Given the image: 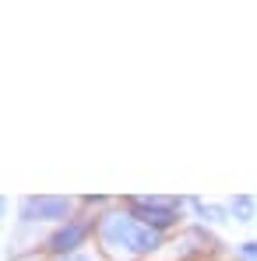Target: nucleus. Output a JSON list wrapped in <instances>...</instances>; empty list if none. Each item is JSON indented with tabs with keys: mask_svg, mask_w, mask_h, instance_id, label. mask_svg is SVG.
<instances>
[{
	"mask_svg": "<svg viewBox=\"0 0 257 261\" xmlns=\"http://www.w3.org/2000/svg\"><path fill=\"white\" fill-rule=\"evenodd\" d=\"M95 240L106 254H117V258H152L162 251L166 237L148 229L145 222L130 216V208L120 205H106L102 212H95Z\"/></svg>",
	"mask_w": 257,
	"mask_h": 261,
	"instance_id": "f257e3e1",
	"label": "nucleus"
},
{
	"mask_svg": "<svg viewBox=\"0 0 257 261\" xmlns=\"http://www.w3.org/2000/svg\"><path fill=\"white\" fill-rule=\"evenodd\" d=\"M4 212H7V198L0 194V219H4Z\"/></svg>",
	"mask_w": 257,
	"mask_h": 261,
	"instance_id": "1a4fd4ad",
	"label": "nucleus"
},
{
	"mask_svg": "<svg viewBox=\"0 0 257 261\" xmlns=\"http://www.w3.org/2000/svg\"><path fill=\"white\" fill-rule=\"evenodd\" d=\"M225 212L236 219V222H250L257 216V198H250V194H233L225 201Z\"/></svg>",
	"mask_w": 257,
	"mask_h": 261,
	"instance_id": "39448f33",
	"label": "nucleus"
},
{
	"mask_svg": "<svg viewBox=\"0 0 257 261\" xmlns=\"http://www.w3.org/2000/svg\"><path fill=\"white\" fill-rule=\"evenodd\" d=\"M49 261H99V254L95 251H78V254H67V258H49Z\"/></svg>",
	"mask_w": 257,
	"mask_h": 261,
	"instance_id": "6e6552de",
	"label": "nucleus"
},
{
	"mask_svg": "<svg viewBox=\"0 0 257 261\" xmlns=\"http://www.w3.org/2000/svg\"><path fill=\"white\" fill-rule=\"evenodd\" d=\"M78 205H81V198H71V194H25L18 201V219L60 226V222L78 216Z\"/></svg>",
	"mask_w": 257,
	"mask_h": 261,
	"instance_id": "7ed1b4c3",
	"label": "nucleus"
},
{
	"mask_svg": "<svg viewBox=\"0 0 257 261\" xmlns=\"http://www.w3.org/2000/svg\"><path fill=\"white\" fill-rule=\"evenodd\" d=\"M240 258L243 261H257V240H243V244H240Z\"/></svg>",
	"mask_w": 257,
	"mask_h": 261,
	"instance_id": "0eeeda50",
	"label": "nucleus"
},
{
	"mask_svg": "<svg viewBox=\"0 0 257 261\" xmlns=\"http://www.w3.org/2000/svg\"><path fill=\"white\" fill-rule=\"evenodd\" d=\"M95 237V216H78L67 219V222H60V226H53L49 233H46L43 240V251L49 258H67V254H78V251H85V244Z\"/></svg>",
	"mask_w": 257,
	"mask_h": 261,
	"instance_id": "20e7f679",
	"label": "nucleus"
},
{
	"mask_svg": "<svg viewBox=\"0 0 257 261\" xmlns=\"http://www.w3.org/2000/svg\"><path fill=\"white\" fill-rule=\"evenodd\" d=\"M124 205L130 208V216L137 219V222H145L148 229H155V233L166 237V229L180 226L187 198H173V194H130V198H124Z\"/></svg>",
	"mask_w": 257,
	"mask_h": 261,
	"instance_id": "f03ea898",
	"label": "nucleus"
},
{
	"mask_svg": "<svg viewBox=\"0 0 257 261\" xmlns=\"http://www.w3.org/2000/svg\"><path fill=\"white\" fill-rule=\"evenodd\" d=\"M187 205L194 208V216H197L201 226H205V222H225V219H229L225 205H208V201H201V198H187Z\"/></svg>",
	"mask_w": 257,
	"mask_h": 261,
	"instance_id": "423d86ee",
	"label": "nucleus"
}]
</instances>
